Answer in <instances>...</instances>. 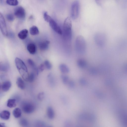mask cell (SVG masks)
Wrapping results in <instances>:
<instances>
[{"instance_id": "obj_1", "label": "cell", "mask_w": 127, "mask_h": 127, "mask_svg": "<svg viewBox=\"0 0 127 127\" xmlns=\"http://www.w3.org/2000/svg\"><path fill=\"white\" fill-rule=\"evenodd\" d=\"M72 24L71 20L69 17L64 20L63 25L62 34L64 39L70 41L72 38Z\"/></svg>"}, {"instance_id": "obj_2", "label": "cell", "mask_w": 127, "mask_h": 127, "mask_svg": "<svg viewBox=\"0 0 127 127\" xmlns=\"http://www.w3.org/2000/svg\"><path fill=\"white\" fill-rule=\"evenodd\" d=\"M15 61L17 69L25 81H28L29 74L25 63L21 59L17 57L15 58Z\"/></svg>"}, {"instance_id": "obj_3", "label": "cell", "mask_w": 127, "mask_h": 127, "mask_svg": "<svg viewBox=\"0 0 127 127\" xmlns=\"http://www.w3.org/2000/svg\"><path fill=\"white\" fill-rule=\"evenodd\" d=\"M75 46L76 51L80 54H84L86 51V44L84 37L79 35L76 38L75 41Z\"/></svg>"}, {"instance_id": "obj_4", "label": "cell", "mask_w": 127, "mask_h": 127, "mask_svg": "<svg viewBox=\"0 0 127 127\" xmlns=\"http://www.w3.org/2000/svg\"><path fill=\"white\" fill-rule=\"evenodd\" d=\"M79 8V2L78 0L74 1L71 7V16L72 19H75L78 17Z\"/></svg>"}, {"instance_id": "obj_5", "label": "cell", "mask_w": 127, "mask_h": 127, "mask_svg": "<svg viewBox=\"0 0 127 127\" xmlns=\"http://www.w3.org/2000/svg\"><path fill=\"white\" fill-rule=\"evenodd\" d=\"M21 106L22 111L26 114L32 113L35 109V107L33 104L29 102H24L23 103Z\"/></svg>"}, {"instance_id": "obj_6", "label": "cell", "mask_w": 127, "mask_h": 127, "mask_svg": "<svg viewBox=\"0 0 127 127\" xmlns=\"http://www.w3.org/2000/svg\"><path fill=\"white\" fill-rule=\"evenodd\" d=\"M15 15L18 19L24 20L25 17L26 13L24 9L21 6L16 7L14 11Z\"/></svg>"}, {"instance_id": "obj_7", "label": "cell", "mask_w": 127, "mask_h": 127, "mask_svg": "<svg viewBox=\"0 0 127 127\" xmlns=\"http://www.w3.org/2000/svg\"><path fill=\"white\" fill-rule=\"evenodd\" d=\"M0 28L3 35L7 36L8 35L7 29L4 18L2 14L0 13Z\"/></svg>"}, {"instance_id": "obj_8", "label": "cell", "mask_w": 127, "mask_h": 127, "mask_svg": "<svg viewBox=\"0 0 127 127\" xmlns=\"http://www.w3.org/2000/svg\"><path fill=\"white\" fill-rule=\"evenodd\" d=\"M49 23L50 27L55 32L59 34H62V30L60 27L53 19H52Z\"/></svg>"}, {"instance_id": "obj_9", "label": "cell", "mask_w": 127, "mask_h": 127, "mask_svg": "<svg viewBox=\"0 0 127 127\" xmlns=\"http://www.w3.org/2000/svg\"><path fill=\"white\" fill-rule=\"evenodd\" d=\"M50 43V42L47 40L41 41L39 44V47L41 50H46L48 48Z\"/></svg>"}, {"instance_id": "obj_10", "label": "cell", "mask_w": 127, "mask_h": 127, "mask_svg": "<svg viewBox=\"0 0 127 127\" xmlns=\"http://www.w3.org/2000/svg\"><path fill=\"white\" fill-rule=\"evenodd\" d=\"M27 49L28 52L31 54H34L36 51L35 44L32 43L28 44L27 46Z\"/></svg>"}, {"instance_id": "obj_11", "label": "cell", "mask_w": 127, "mask_h": 127, "mask_svg": "<svg viewBox=\"0 0 127 127\" xmlns=\"http://www.w3.org/2000/svg\"><path fill=\"white\" fill-rule=\"evenodd\" d=\"M11 86V82L9 81H7L4 82L1 85V88L2 91L7 92L8 91Z\"/></svg>"}, {"instance_id": "obj_12", "label": "cell", "mask_w": 127, "mask_h": 127, "mask_svg": "<svg viewBox=\"0 0 127 127\" xmlns=\"http://www.w3.org/2000/svg\"><path fill=\"white\" fill-rule=\"evenodd\" d=\"M10 112L7 110L2 111L0 114L1 118L4 120H8L10 118Z\"/></svg>"}, {"instance_id": "obj_13", "label": "cell", "mask_w": 127, "mask_h": 127, "mask_svg": "<svg viewBox=\"0 0 127 127\" xmlns=\"http://www.w3.org/2000/svg\"><path fill=\"white\" fill-rule=\"evenodd\" d=\"M28 33V31L27 29H24L19 32L18 34V36L20 39L23 40L27 37Z\"/></svg>"}, {"instance_id": "obj_14", "label": "cell", "mask_w": 127, "mask_h": 127, "mask_svg": "<svg viewBox=\"0 0 127 127\" xmlns=\"http://www.w3.org/2000/svg\"><path fill=\"white\" fill-rule=\"evenodd\" d=\"M27 62L32 68L34 71V72L36 73V75H37L39 72L38 69L36 67L33 61L31 59H29L28 60Z\"/></svg>"}, {"instance_id": "obj_15", "label": "cell", "mask_w": 127, "mask_h": 127, "mask_svg": "<svg viewBox=\"0 0 127 127\" xmlns=\"http://www.w3.org/2000/svg\"><path fill=\"white\" fill-rule=\"evenodd\" d=\"M16 84L18 88L21 89L23 90L25 88V82L21 78H18L16 80Z\"/></svg>"}, {"instance_id": "obj_16", "label": "cell", "mask_w": 127, "mask_h": 127, "mask_svg": "<svg viewBox=\"0 0 127 127\" xmlns=\"http://www.w3.org/2000/svg\"><path fill=\"white\" fill-rule=\"evenodd\" d=\"M9 66L7 62H5L0 63V70L3 72H7L9 69Z\"/></svg>"}, {"instance_id": "obj_17", "label": "cell", "mask_w": 127, "mask_h": 127, "mask_svg": "<svg viewBox=\"0 0 127 127\" xmlns=\"http://www.w3.org/2000/svg\"><path fill=\"white\" fill-rule=\"evenodd\" d=\"M117 5L121 8L125 9L127 8V0H115Z\"/></svg>"}, {"instance_id": "obj_18", "label": "cell", "mask_w": 127, "mask_h": 127, "mask_svg": "<svg viewBox=\"0 0 127 127\" xmlns=\"http://www.w3.org/2000/svg\"><path fill=\"white\" fill-rule=\"evenodd\" d=\"M47 115L48 118L50 119H53L55 116V113L54 110L51 106L47 107Z\"/></svg>"}, {"instance_id": "obj_19", "label": "cell", "mask_w": 127, "mask_h": 127, "mask_svg": "<svg viewBox=\"0 0 127 127\" xmlns=\"http://www.w3.org/2000/svg\"><path fill=\"white\" fill-rule=\"evenodd\" d=\"M77 64L78 66L81 68H84L87 65L86 61L83 59H80L78 60L77 61Z\"/></svg>"}, {"instance_id": "obj_20", "label": "cell", "mask_w": 127, "mask_h": 127, "mask_svg": "<svg viewBox=\"0 0 127 127\" xmlns=\"http://www.w3.org/2000/svg\"><path fill=\"white\" fill-rule=\"evenodd\" d=\"M29 32L31 35H34L38 34L39 32L38 28L36 26H33L30 29Z\"/></svg>"}, {"instance_id": "obj_21", "label": "cell", "mask_w": 127, "mask_h": 127, "mask_svg": "<svg viewBox=\"0 0 127 127\" xmlns=\"http://www.w3.org/2000/svg\"><path fill=\"white\" fill-rule=\"evenodd\" d=\"M61 71L64 73H67L69 71V69L68 66L64 64H61L59 66Z\"/></svg>"}, {"instance_id": "obj_22", "label": "cell", "mask_w": 127, "mask_h": 127, "mask_svg": "<svg viewBox=\"0 0 127 127\" xmlns=\"http://www.w3.org/2000/svg\"><path fill=\"white\" fill-rule=\"evenodd\" d=\"M13 114L16 118H18L21 117L22 114V111L19 108H16L13 111Z\"/></svg>"}, {"instance_id": "obj_23", "label": "cell", "mask_w": 127, "mask_h": 127, "mask_svg": "<svg viewBox=\"0 0 127 127\" xmlns=\"http://www.w3.org/2000/svg\"><path fill=\"white\" fill-rule=\"evenodd\" d=\"M7 106L9 108L15 107L16 106V100L14 99H9L7 102Z\"/></svg>"}, {"instance_id": "obj_24", "label": "cell", "mask_w": 127, "mask_h": 127, "mask_svg": "<svg viewBox=\"0 0 127 127\" xmlns=\"http://www.w3.org/2000/svg\"><path fill=\"white\" fill-rule=\"evenodd\" d=\"M19 123L21 125L25 127L29 125L28 121L24 118L21 119L19 121Z\"/></svg>"}, {"instance_id": "obj_25", "label": "cell", "mask_w": 127, "mask_h": 127, "mask_svg": "<svg viewBox=\"0 0 127 127\" xmlns=\"http://www.w3.org/2000/svg\"><path fill=\"white\" fill-rule=\"evenodd\" d=\"M6 3L8 4L11 6H16L18 4L17 0H6Z\"/></svg>"}, {"instance_id": "obj_26", "label": "cell", "mask_w": 127, "mask_h": 127, "mask_svg": "<svg viewBox=\"0 0 127 127\" xmlns=\"http://www.w3.org/2000/svg\"><path fill=\"white\" fill-rule=\"evenodd\" d=\"M35 78V73L33 72H31L30 74H29L28 81L30 83L34 81Z\"/></svg>"}, {"instance_id": "obj_27", "label": "cell", "mask_w": 127, "mask_h": 127, "mask_svg": "<svg viewBox=\"0 0 127 127\" xmlns=\"http://www.w3.org/2000/svg\"><path fill=\"white\" fill-rule=\"evenodd\" d=\"M44 64L45 68L48 70H50L52 68V65L49 61L47 60H45L44 63Z\"/></svg>"}, {"instance_id": "obj_28", "label": "cell", "mask_w": 127, "mask_h": 127, "mask_svg": "<svg viewBox=\"0 0 127 127\" xmlns=\"http://www.w3.org/2000/svg\"><path fill=\"white\" fill-rule=\"evenodd\" d=\"M43 16L45 20L47 22H49L52 19L51 17L47 14V12L44 13Z\"/></svg>"}, {"instance_id": "obj_29", "label": "cell", "mask_w": 127, "mask_h": 127, "mask_svg": "<svg viewBox=\"0 0 127 127\" xmlns=\"http://www.w3.org/2000/svg\"><path fill=\"white\" fill-rule=\"evenodd\" d=\"M45 94L44 92H41L39 93L37 96V98L40 101H41L44 99Z\"/></svg>"}, {"instance_id": "obj_30", "label": "cell", "mask_w": 127, "mask_h": 127, "mask_svg": "<svg viewBox=\"0 0 127 127\" xmlns=\"http://www.w3.org/2000/svg\"><path fill=\"white\" fill-rule=\"evenodd\" d=\"M7 19L9 21L12 22L14 20V17L13 15L11 14H8L6 15Z\"/></svg>"}, {"instance_id": "obj_31", "label": "cell", "mask_w": 127, "mask_h": 127, "mask_svg": "<svg viewBox=\"0 0 127 127\" xmlns=\"http://www.w3.org/2000/svg\"><path fill=\"white\" fill-rule=\"evenodd\" d=\"M61 77L63 83L65 84H66L68 80V77L66 75H62Z\"/></svg>"}, {"instance_id": "obj_32", "label": "cell", "mask_w": 127, "mask_h": 127, "mask_svg": "<svg viewBox=\"0 0 127 127\" xmlns=\"http://www.w3.org/2000/svg\"><path fill=\"white\" fill-rule=\"evenodd\" d=\"M45 68V66L44 64H41L39 67L38 70L40 71H42Z\"/></svg>"}, {"instance_id": "obj_33", "label": "cell", "mask_w": 127, "mask_h": 127, "mask_svg": "<svg viewBox=\"0 0 127 127\" xmlns=\"http://www.w3.org/2000/svg\"><path fill=\"white\" fill-rule=\"evenodd\" d=\"M0 125L1 126L3 127H5V124L4 123H0Z\"/></svg>"}, {"instance_id": "obj_34", "label": "cell", "mask_w": 127, "mask_h": 127, "mask_svg": "<svg viewBox=\"0 0 127 127\" xmlns=\"http://www.w3.org/2000/svg\"><path fill=\"white\" fill-rule=\"evenodd\" d=\"M0 0V3H2L3 2V0Z\"/></svg>"}]
</instances>
